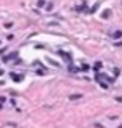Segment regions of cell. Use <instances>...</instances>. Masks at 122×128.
<instances>
[{
    "instance_id": "277c9868",
    "label": "cell",
    "mask_w": 122,
    "mask_h": 128,
    "mask_svg": "<svg viewBox=\"0 0 122 128\" xmlns=\"http://www.w3.org/2000/svg\"><path fill=\"white\" fill-rule=\"evenodd\" d=\"M12 57H16V54H11V56H5V57L2 59V61H4V62H7V61H11Z\"/></svg>"
},
{
    "instance_id": "8992f818",
    "label": "cell",
    "mask_w": 122,
    "mask_h": 128,
    "mask_svg": "<svg viewBox=\"0 0 122 128\" xmlns=\"http://www.w3.org/2000/svg\"><path fill=\"white\" fill-rule=\"evenodd\" d=\"M94 69H96V71L101 69V62H96V64H94Z\"/></svg>"
},
{
    "instance_id": "5b68a950",
    "label": "cell",
    "mask_w": 122,
    "mask_h": 128,
    "mask_svg": "<svg viewBox=\"0 0 122 128\" xmlns=\"http://www.w3.org/2000/svg\"><path fill=\"white\" fill-rule=\"evenodd\" d=\"M80 97H82V95H78V94H75V95H70V99H71V100H77V99H80Z\"/></svg>"
},
{
    "instance_id": "7a4b0ae2",
    "label": "cell",
    "mask_w": 122,
    "mask_h": 128,
    "mask_svg": "<svg viewBox=\"0 0 122 128\" xmlns=\"http://www.w3.org/2000/svg\"><path fill=\"white\" fill-rule=\"evenodd\" d=\"M58 54H59L61 57H64V59H66V61H68V62H71V56H68V54H66V52H63V50H59V52H58Z\"/></svg>"
},
{
    "instance_id": "ba28073f",
    "label": "cell",
    "mask_w": 122,
    "mask_h": 128,
    "mask_svg": "<svg viewBox=\"0 0 122 128\" xmlns=\"http://www.w3.org/2000/svg\"><path fill=\"white\" fill-rule=\"evenodd\" d=\"M115 45H117V47H120V45H122V40H120V42H117Z\"/></svg>"
},
{
    "instance_id": "6da1fadb",
    "label": "cell",
    "mask_w": 122,
    "mask_h": 128,
    "mask_svg": "<svg viewBox=\"0 0 122 128\" xmlns=\"http://www.w3.org/2000/svg\"><path fill=\"white\" fill-rule=\"evenodd\" d=\"M11 78H12L14 81H21V80H23V74H18V73H12V74H11Z\"/></svg>"
},
{
    "instance_id": "52a82bcc",
    "label": "cell",
    "mask_w": 122,
    "mask_h": 128,
    "mask_svg": "<svg viewBox=\"0 0 122 128\" xmlns=\"http://www.w3.org/2000/svg\"><path fill=\"white\" fill-rule=\"evenodd\" d=\"M117 102H120V104H122V97H117Z\"/></svg>"
},
{
    "instance_id": "3957f363",
    "label": "cell",
    "mask_w": 122,
    "mask_h": 128,
    "mask_svg": "<svg viewBox=\"0 0 122 128\" xmlns=\"http://www.w3.org/2000/svg\"><path fill=\"white\" fill-rule=\"evenodd\" d=\"M112 36H113V38H120V36H122V31H120V29H117L115 33H112Z\"/></svg>"
}]
</instances>
